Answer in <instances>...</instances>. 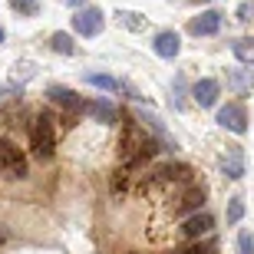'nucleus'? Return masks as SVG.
<instances>
[{"mask_svg": "<svg viewBox=\"0 0 254 254\" xmlns=\"http://www.w3.org/2000/svg\"><path fill=\"white\" fill-rule=\"evenodd\" d=\"M218 93H221L218 79H198V83L191 86V96H195V103L201 106V109L215 106V103H218Z\"/></svg>", "mask_w": 254, "mask_h": 254, "instance_id": "6e6552de", "label": "nucleus"}, {"mask_svg": "<svg viewBox=\"0 0 254 254\" xmlns=\"http://www.w3.org/2000/svg\"><path fill=\"white\" fill-rule=\"evenodd\" d=\"M218 126L228 132H235V135H245L248 132V109L241 103H228L218 109Z\"/></svg>", "mask_w": 254, "mask_h": 254, "instance_id": "20e7f679", "label": "nucleus"}, {"mask_svg": "<svg viewBox=\"0 0 254 254\" xmlns=\"http://www.w3.org/2000/svg\"><path fill=\"white\" fill-rule=\"evenodd\" d=\"M228 86H231L238 96L254 93V73H248V69H235V73H228Z\"/></svg>", "mask_w": 254, "mask_h": 254, "instance_id": "ddd939ff", "label": "nucleus"}, {"mask_svg": "<svg viewBox=\"0 0 254 254\" xmlns=\"http://www.w3.org/2000/svg\"><path fill=\"white\" fill-rule=\"evenodd\" d=\"M66 3H69V7H83L86 0H66Z\"/></svg>", "mask_w": 254, "mask_h": 254, "instance_id": "393cba45", "label": "nucleus"}, {"mask_svg": "<svg viewBox=\"0 0 254 254\" xmlns=\"http://www.w3.org/2000/svg\"><path fill=\"white\" fill-rule=\"evenodd\" d=\"M221 172H225L228 179H241V175H245V152L238 149H228V155L225 159H221Z\"/></svg>", "mask_w": 254, "mask_h": 254, "instance_id": "f8f14e48", "label": "nucleus"}, {"mask_svg": "<svg viewBox=\"0 0 254 254\" xmlns=\"http://www.w3.org/2000/svg\"><path fill=\"white\" fill-rule=\"evenodd\" d=\"M198 3H211V0H198Z\"/></svg>", "mask_w": 254, "mask_h": 254, "instance_id": "bb28decb", "label": "nucleus"}, {"mask_svg": "<svg viewBox=\"0 0 254 254\" xmlns=\"http://www.w3.org/2000/svg\"><path fill=\"white\" fill-rule=\"evenodd\" d=\"M221 17H225V13H218V10H205L201 17H195L189 23V33H195V37H211V33H218V27H221Z\"/></svg>", "mask_w": 254, "mask_h": 254, "instance_id": "0eeeda50", "label": "nucleus"}, {"mask_svg": "<svg viewBox=\"0 0 254 254\" xmlns=\"http://www.w3.org/2000/svg\"><path fill=\"white\" fill-rule=\"evenodd\" d=\"M30 145H33V155H37V159H53V152H57V126H53V116L40 113L37 119H33Z\"/></svg>", "mask_w": 254, "mask_h": 254, "instance_id": "f03ea898", "label": "nucleus"}, {"mask_svg": "<svg viewBox=\"0 0 254 254\" xmlns=\"http://www.w3.org/2000/svg\"><path fill=\"white\" fill-rule=\"evenodd\" d=\"M182 254H218V245H215V241H208V245H191V248H185Z\"/></svg>", "mask_w": 254, "mask_h": 254, "instance_id": "5701e85b", "label": "nucleus"}, {"mask_svg": "<svg viewBox=\"0 0 254 254\" xmlns=\"http://www.w3.org/2000/svg\"><path fill=\"white\" fill-rule=\"evenodd\" d=\"M0 175L7 179H27V159L10 139H0Z\"/></svg>", "mask_w": 254, "mask_h": 254, "instance_id": "7ed1b4c3", "label": "nucleus"}, {"mask_svg": "<svg viewBox=\"0 0 254 254\" xmlns=\"http://www.w3.org/2000/svg\"><path fill=\"white\" fill-rule=\"evenodd\" d=\"M50 99L57 106H63V109H69V113H83L86 109L83 96L76 93V89H66V86H50Z\"/></svg>", "mask_w": 254, "mask_h": 254, "instance_id": "423d86ee", "label": "nucleus"}, {"mask_svg": "<svg viewBox=\"0 0 254 254\" xmlns=\"http://www.w3.org/2000/svg\"><path fill=\"white\" fill-rule=\"evenodd\" d=\"M238 254H254V235L251 231H241L238 235Z\"/></svg>", "mask_w": 254, "mask_h": 254, "instance_id": "4be33fe9", "label": "nucleus"}, {"mask_svg": "<svg viewBox=\"0 0 254 254\" xmlns=\"http://www.w3.org/2000/svg\"><path fill=\"white\" fill-rule=\"evenodd\" d=\"M86 113L93 116L96 123H106V126H113L116 119H119L116 106H113V103H106V99H93V103H86Z\"/></svg>", "mask_w": 254, "mask_h": 254, "instance_id": "9b49d317", "label": "nucleus"}, {"mask_svg": "<svg viewBox=\"0 0 254 254\" xmlns=\"http://www.w3.org/2000/svg\"><path fill=\"white\" fill-rule=\"evenodd\" d=\"M189 175H191L189 165H162L152 179H155V182H185Z\"/></svg>", "mask_w": 254, "mask_h": 254, "instance_id": "4468645a", "label": "nucleus"}, {"mask_svg": "<svg viewBox=\"0 0 254 254\" xmlns=\"http://www.w3.org/2000/svg\"><path fill=\"white\" fill-rule=\"evenodd\" d=\"M211 228H215V218H211V215H201V211H198V215H191L189 221L182 225V235H185V238H205Z\"/></svg>", "mask_w": 254, "mask_h": 254, "instance_id": "9d476101", "label": "nucleus"}, {"mask_svg": "<svg viewBox=\"0 0 254 254\" xmlns=\"http://www.w3.org/2000/svg\"><path fill=\"white\" fill-rule=\"evenodd\" d=\"M10 7L17 10V13H23V17H33L40 10V0H10Z\"/></svg>", "mask_w": 254, "mask_h": 254, "instance_id": "412c9836", "label": "nucleus"}, {"mask_svg": "<svg viewBox=\"0 0 254 254\" xmlns=\"http://www.w3.org/2000/svg\"><path fill=\"white\" fill-rule=\"evenodd\" d=\"M159 152V145L152 142V135L145 129H139L135 123H126L123 126V139H119V159L126 165H142L149 162L152 155Z\"/></svg>", "mask_w": 254, "mask_h": 254, "instance_id": "f257e3e1", "label": "nucleus"}, {"mask_svg": "<svg viewBox=\"0 0 254 254\" xmlns=\"http://www.w3.org/2000/svg\"><path fill=\"white\" fill-rule=\"evenodd\" d=\"M73 27H76V33H83V37H96V33H103L106 17H103L99 7H83L73 17Z\"/></svg>", "mask_w": 254, "mask_h": 254, "instance_id": "39448f33", "label": "nucleus"}, {"mask_svg": "<svg viewBox=\"0 0 254 254\" xmlns=\"http://www.w3.org/2000/svg\"><path fill=\"white\" fill-rule=\"evenodd\" d=\"M0 43H3V27H0Z\"/></svg>", "mask_w": 254, "mask_h": 254, "instance_id": "a878e982", "label": "nucleus"}, {"mask_svg": "<svg viewBox=\"0 0 254 254\" xmlns=\"http://www.w3.org/2000/svg\"><path fill=\"white\" fill-rule=\"evenodd\" d=\"M231 50H235L238 63L254 66V37H241V40H235V43H231Z\"/></svg>", "mask_w": 254, "mask_h": 254, "instance_id": "2eb2a0df", "label": "nucleus"}, {"mask_svg": "<svg viewBox=\"0 0 254 254\" xmlns=\"http://www.w3.org/2000/svg\"><path fill=\"white\" fill-rule=\"evenodd\" d=\"M86 83H93V86H99V89H123V83L119 79H113V76H96V73H86Z\"/></svg>", "mask_w": 254, "mask_h": 254, "instance_id": "aec40b11", "label": "nucleus"}, {"mask_svg": "<svg viewBox=\"0 0 254 254\" xmlns=\"http://www.w3.org/2000/svg\"><path fill=\"white\" fill-rule=\"evenodd\" d=\"M50 47L57 50V53H63V57H73V53H76V43H73V37H69V33H63V30L50 37Z\"/></svg>", "mask_w": 254, "mask_h": 254, "instance_id": "f3484780", "label": "nucleus"}, {"mask_svg": "<svg viewBox=\"0 0 254 254\" xmlns=\"http://www.w3.org/2000/svg\"><path fill=\"white\" fill-rule=\"evenodd\" d=\"M251 3H241V7H238V20H251Z\"/></svg>", "mask_w": 254, "mask_h": 254, "instance_id": "b1692460", "label": "nucleus"}, {"mask_svg": "<svg viewBox=\"0 0 254 254\" xmlns=\"http://www.w3.org/2000/svg\"><path fill=\"white\" fill-rule=\"evenodd\" d=\"M152 47H155V53H159L162 60H175V57H179V50H182V40H179L175 30H162Z\"/></svg>", "mask_w": 254, "mask_h": 254, "instance_id": "1a4fd4ad", "label": "nucleus"}, {"mask_svg": "<svg viewBox=\"0 0 254 254\" xmlns=\"http://www.w3.org/2000/svg\"><path fill=\"white\" fill-rule=\"evenodd\" d=\"M119 23H126L129 30H145L149 20H142V13H132V10H119Z\"/></svg>", "mask_w": 254, "mask_h": 254, "instance_id": "a211bd4d", "label": "nucleus"}, {"mask_svg": "<svg viewBox=\"0 0 254 254\" xmlns=\"http://www.w3.org/2000/svg\"><path fill=\"white\" fill-rule=\"evenodd\" d=\"M241 218H245V198L235 195L231 201H228V225H238Z\"/></svg>", "mask_w": 254, "mask_h": 254, "instance_id": "6ab92c4d", "label": "nucleus"}, {"mask_svg": "<svg viewBox=\"0 0 254 254\" xmlns=\"http://www.w3.org/2000/svg\"><path fill=\"white\" fill-rule=\"evenodd\" d=\"M201 201H205V189H191L179 198L175 211H195V208H201Z\"/></svg>", "mask_w": 254, "mask_h": 254, "instance_id": "dca6fc26", "label": "nucleus"}]
</instances>
